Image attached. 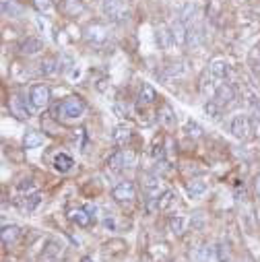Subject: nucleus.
Masks as SVG:
<instances>
[{
  "label": "nucleus",
  "mask_w": 260,
  "mask_h": 262,
  "mask_svg": "<svg viewBox=\"0 0 260 262\" xmlns=\"http://www.w3.org/2000/svg\"><path fill=\"white\" fill-rule=\"evenodd\" d=\"M85 109L87 105L81 97H66L54 107V116L60 118L62 122H74L85 114Z\"/></svg>",
  "instance_id": "nucleus-1"
},
{
  "label": "nucleus",
  "mask_w": 260,
  "mask_h": 262,
  "mask_svg": "<svg viewBox=\"0 0 260 262\" xmlns=\"http://www.w3.org/2000/svg\"><path fill=\"white\" fill-rule=\"evenodd\" d=\"M27 104H29V107L33 111L46 109L48 104H50V89H48L46 85H42V83L33 85L31 89H29V95H27Z\"/></svg>",
  "instance_id": "nucleus-2"
},
{
  "label": "nucleus",
  "mask_w": 260,
  "mask_h": 262,
  "mask_svg": "<svg viewBox=\"0 0 260 262\" xmlns=\"http://www.w3.org/2000/svg\"><path fill=\"white\" fill-rule=\"evenodd\" d=\"M107 165L114 169V171H124V169H130L134 165V153L130 149H118L116 153H111L107 159Z\"/></svg>",
  "instance_id": "nucleus-3"
},
{
  "label": "nucleus",
  "mask_w": 260,
  "mask_h": 262,
  "mask_svg": "<svg viewBox=\"0 0 260 262\" xmlns=\"http://www.w3.org/2000/svg\"><path fill=\"white\" fill-rule=\"evenodd\" d=\"M102 10L109 21L120 23L126 17V2L124 0H102Z\"/></svg>",
  "instance_id": "nucleus-4"
},
{
  "label": "nucleus",
  "mask_w": 260,
  "mask_h": 262,
  "mask_svg": "<svg viewBox=\"0 0 260 262\" xmlns=\"http://www.w3.org/2000/svg\"><path fill=\"white\" fill-rule=\"evenodd\" d=\"M250 132H252V120L240 114V116H235L231 120V134L235 136V139H240V141H248L250 139Z\"/></svg>",
  "instance_id": "nucleus-5"
},
{
  "label": "nucleus",
  "mask_w": 260,
  "mask_h": 262,
  "mask_svg": "<svg viewBox=\"0 0 260 262\" xmlns=\"http://www.w3.org/2000/svg\"><path fill=\"white\" fill-rule=\"evenodd\" d=\"M134 196H136V188H134V184L128 182V180L118 182L114 186V190H111V198H114L116 203H132Z\"/></svg>",
  "instance_id": "nucleus-6"
},
{
  "label": "nucleus",
  "mask_w": 260,
  "mask_h": 262,
  "mask_svg": "<svg viewBox=\"0 0 260 262\" xmlns=\"http://www.w3.org/2000/svg\"><path fill=\"white\" fill-rule=\"evenodd\" d=\"M213 99L221 105V109H225L227 105L233 104V99H235V91H233V87L227 85V83H219L215 87V93H213Z\"/></svg>",
  "instance_id": "nucleus-7"
},
{
  "label": "nucleus",
  "mask_w": 260,
  "mask_h": 262,
  "mask_svg": "<svg viewBox=\"0 0 260 262\" xmlns=\"http://www.w3.org/2000/svg\"><path fill=\"white\" fill-rule=\"evenodd\" d=\"M107 29L104 27L102 23H93V25H89V27L85 29V40L87 42H91V44H95V46H102V44H105L107 42Z\"/></svg>",
  "instance_id": "nucleus-8"
},
{
  "label": "nucleus",
  "mask_w": 260,
  "mask_h": 262,
  "mask_svg": "<svg viewBox=\"0 0 260 262\" xmlns=\"http://www.w3.org/2000/svg\"><path fill=\"white\" fill-rule=\"evenodd\" d=\"M62 254H64V246L56 240H48L42 252V262H60Z\"/></svg>",
  "instance_id": "nucleus-9"
},
{
  "label": "nucleus",
  "mask_w": 260,
  "mask_h": 262,
  "mask_svg": "<svg viewBox=\"0 0 260 262\" xmlns=\"http://www.w3.org/2000/svg\"><path fill=\"white\" fill-rule=\"evenodd\" d=\"M169 31H171L173 44H176V46H186V44H188V25H186L180 17L171 23Z\"/></svg>",
  "instance_id": "nucleus-10"
},
{
  "label": "nucleus",
  "mask_w": 260,
  "mask_h": 262,
  "mask_svg": "<svg viewBox=\"0 0 260 262\" xmlns=\"http://www.w3.org/2000/svg\"><path fill=\"white\" fill-rule=\"evenodd\" d=\"M203 42H205V27H203V23L201 21L190 23L188 25V44H190V48L201 46Z\"/></svg>",
  "instance_id": "nucleus-11"
},
{
  "label": "nucleus",
  "mask_w": 260,
  "mask_h": 262,
  "mask_svg": "<svg viewBox=\"0 0 260 262\" xmlns=\"http://www.w3.org/2000/svg\"><path fill=\"white\" fill-rule=\"evenodd\" d=\"M155 40H157V46L163 50V52L171 50V46H173L171 31H169V27H165V25H159V27L155 29Z\"/></svg>",
  "instance_id": "nucleus-12"
},
{
  "label": "nucleus",
  "mask_w": 260,
  "mask_h": 262,
  "mask_svg": "<svg viewBox=\"0 0 260 262\" xmlns=\"http://www.w3.org/2000/svg\"><path fill=\"white\" fill-rule=\"evenodd\" d=\"M0 238H2V246L8 248L12 244H17V240L21 238V227L19 225H2V233H0Z\"/></svg>",
  "instance_id": "nucleus-13"
},
{
  "label": "nucleus",
  "mask_w": 260,
  "mask_h": 262,
  "mask_svg": "<svg viewBox=\"0 0 260 262\" xmlns=\"http://www.w3.org/2000/svg\"><path fill=\"white\" fill-rule=\"evenodd\" d=\"M42 50H44V42L40 37H27V40L21 44V54H25V56H35V54H40Z\"/></svg>",
  "instance_id": "nucleus-14"
},
{
  "label": "nucleus",
  "mask_w": 260,
  "mask_h": 262,
  "mask_svg": "<svg viewBox=\"0 0 260 262\" xmlns=\"http://www.w3.org/2000/svg\"><path fill=\"white\" fill-rule=\"evenodd\" d=\"M196 262H221L219 260V252L215 246H201L196 250Z\"/></svg>",
  "instance_id": "nucleus-15"
},
{
  "label": "nucleus",
  "mask_w": 260,
  "mask_h": 262,
  "mask_svg": "<svg viewBox=\"0 0 260 262\" xmlns=\"http://www.w3.org/2000/svg\"><path fill=\"white\" fill-rule=\"evenodd\" d=\"M10 111L15 114L19 120H27L29 116H31V107H27L25 105V99H21V97H12L10 99Z\"/></svg>",
  "instance_id": "nucleus-16"
},
{
  "label": "nucleus",
  "mask_w": 260,
  "mask_h": 262,
  "mask_svg": "<svg viewBox=\"0 0 260 262\" xmlns=\"http://www.w3.org/2000/svg\"><path fill=\"white\" fill-rule=\"evenodd\" d=\"M0 10H2V17H8V19H17L23 15V6L17 0H2L0 2Z\"/></svg>",
  "instance_id": "nucleus-17"
},
{
  "label": "nucleus",
  "mask_w": 260,
  "mask_h": 262,
  "mask_svg": "<svg viewBox=\"0 0 260 262\" xmlns=\"http://www.w3.org/2000/svg\"><path fill=\"white\" fill-rule=\"evenodd\" d=\"M44 143H46V136L42 132H37V130H27L23 134V147L25 149H37Z\"/></svg>",
  "instance_id": "nucleus-18"
},
{
  "label": "nucleus",
  "mask_w": 260,
  "mask_h": 262,
  "mask_svg": "<svg viewBox=\"0 0 260 262\" xmlns=\"http://www.w3.org/2000/svg\"><path fill=\"white\" fill-rule=\"evenodd\" d=\"M60 10L64 12L66 17H77L85 10V4L81 0H62L60 2Z\"/></svg>",
  "instance_id": "nucleus-19"
},
{
  "label": "nucleus",
  "mask_w": 260,
  "mask_h": 262,
  "mask_svg": "<svg viewBox=\"0 0 260 262\" xmlns=\"http://www.w3.org/2000/svg\"><path fill=\"white\" fill-rule=\"evenodd\" d=\"M207 188H208V184H207V180H203V178L190 180L188 186H186V190H188V196H190V198H201V196L207 192Z\"/></svg>",
  "instance_id": "nucleus-20"
},
{
  "label": "nucleus",
  "mask_w": 260,
  "mask_h": 262,
  "mask_svg": "<svg viewBox=\"0 0 260 262\" xmlns=\"http://www.w3.org/2000/svg\"><path fill=\"white\" fill-rule=\"evenodd\" d=\"M68 217H70L74 223H77L79 227H89V225H93V219H91L89 213H87L85 207H83V209H72Z\"/></svg>",
  "instance_id": "nucleus-21"
},
{
  "label": "nucleus",
  "mask_w": 260,
  "mask_h": 262,
  "mask_svg": "<svg viewBox=\"0 0 260 262\" xmlns=\"http://www.w3.org/2000/svg\"><path fill=\"white\" fill-rule=\"evenodd\" d=\"M72 167H74V161H72L70 155H66V153H58V155L54 157V169H56L58 173H68Z\"/></svg>",
  "instance_id": "nucleus-22"
},
{
  "label": "nucleus",
  "mask_w": 260,
  "mask_h": 262,
  "mask_svg": "<svg viewBox=\"0 0 260 262\" xmlns=\"http://www.w3.org/2000/svg\"><path fill=\"white\" fill-rule=\"evenodd\" d=\"M157 99V93H155V89L149 83H145L143 87H141V93H139V105H151L153 102Z\"/></svg>",
  "instance_id": "nucleus-23"
},
{
  "label": "nucleus",
  "mask_w": 260,
  "mask_h": 262,
  "mask_svg": "<svg viewBox=\"0 0 260 262\" xmlns=\"http://www.w3.org/2000/svg\"><path fill=\"white\" fill-rule=\"evenodd\" d=\"M186 227H188V219H186L184 215H173L169 219V231L173 235H182L186 231Z\"/></svg>",
  "instance_id": "nucleus-24"
},
{
  "label": "nucleus",
  "mask_w": 260,
  "mask_h": 262,
  "mask_svg": "<svg viewBox=\"0 0 260 262\" xmlns=\"http://www.w3.org/2000/svg\"><path fill=\"white\" fill-rule=\"evenodd\" d=\"M208 72H210V77H213L215 81H225L229 68H227V64L223 60H217V62H213V64H210V70Z\"/></svg>",
  "instance_id": "nucleus-25"
},
{
  "label": "nucleus",
  "mask_w": 260,
  "mask_h": 262,
  "mask_svg": "<svg viewBox=\"0 0 260 262\" xmlns=\"http://www.w3.org/2000/svg\"><path fill=\"white\" fill-rule=\"evenodd\" d=\"M159 122L163 124L165 128H173L176 126V114H173V109L169 105H163L159 109Z\"/></svg>",
  "instance_id": "nucleus-26"
},
{
  "label": "nucleus",
  "mask_w": 260,
  "mask_h": 262,
  "mask_svg": "<svg viewBox=\"0 0 260 262\" xmlns=\"http://www.w3.org/2000/svg\"><path fill=\"white\" fill-rule=\"evenodd\" d=\"M130 136H132V130L128 126H118L114 134H111V139H114L116 145H126L130 141Z\"/></svg>",
  "instance_id": "nucleus-27"
},
{
  "label": "nucleus",
  "mask_w": 260,
  "mask_h": 262,
  "mask_svg": "<svg viewBox=\"0 0 260 262\" xmlns=\"http://www.w3.org/2000/svg\"><path fill=\"white\" fill-rule=\"evenodd\" d=\"M42 194L40 192H31V194H27L25 196V203H23V210H27V213H31V210H35L37 209V205L42 203Z\"/></svg>",
  "instance_id": "nucleus-28"
},
{
  "label": "nucleus",
  "mask_w": 260,
  "mask_h": 262,
  "mask_svg": "<svg viewBox=\"0 0 260 262\" xmlns=\"http://www.w3.org/2000/svg\"><path fill=\"white\" fill-rule=\"evenodd\" d=\"M40 70H42V74H56V72H60V62L52 60V58H46L40 64Z\"/></svg>",
  "instance_id": "nucleus-29"
},
{
  "label": "nucleus",
  "mask_w": 260,
  "mask_h": 262,
  "mask_svg": "<svg viewBox=\"0 0 260 262\" xmlns=\"http://www.w3.org/2000/svg\"><path fill=\"white\" fill-rule=\"evenodd\" d=\"M188 72V66L184 62H176V64H169L167 70H165V77H184Z\"/></svg>",
  "instance_id": "nucleus-30"
},
{
  "label": "nucleus",
  "mask_w": 260,
  "mask_h": 262,
  "mask_svg": "<svg viewBox=\"0 0 260 262\" xmlns=\"http://www.w3.org/2000/svg\"><path fill=\"white\" fill-rule=\"evenodd\" d=\"M194 12H196V4H194V2L184 4L182 10H180V19H182L186 25H190V23H192V17H194Z\"/></svg>",
  "instance_id": "nucleus-31"
},
{
  "label": "nucleus",
  "mask_w": 260,
  "mask_h": 262,
  "mask_svg": "<svg viewBox=\"0 0 260 262\" xmlns=\"http://www.w3.org/2000/svg\"><path fill=\"white\" fill-rule=\"evenodd\" d=\"M171 203H176V192L165 190L163 194L159 196V209H161V210H167V209L171 207Z\"/></svg>",
  "instance_id": "nucleus-32"
},
{
  "label": "nucleus",
  "mask_w": 260,
  "mask_h": 262,
  "mask_svg": "<svg viewBox=\"0 0 260 262\" xmlns=\"http://www.w3.org/2000/svg\"><path fill=\"white\" fill-rule=\"evenodd\" d=\"M186 136H190V139H201L203 136V128L198 126V124L194 120H188V124H186V128H184Z\"/></svg>",
  "instance_id": "nucleus-33"
},
{
  "label": "nucleus",
  "mask_w": 260,
  "mask_h": 262,
  "mask_svg": "<svg viewBox=\"0 0 260 262\" xmlns=\"http://www.w3.org/2000/svg\"><path fill=\"white\" fill-rule=\"evenodd\" d=\"M221 111H223V109H221V105L215 102V99H208V102L205 104V114H207L208 118H217Z\"/></svg>",
  "instance_id": "nucleus-34"
},
{
  "label": "nucleus",
  "mask_w": 260,
  "mask_h": 262,
  "mask_svg": "<svg viewBox=\"0 0 260 262\" xmlns=\"http://www.w3.org/2000/svg\"><path fill=\"white\" fill-rule=\"evenodd\" d=\"M145 209H147L149 215H153V213H157V210H161L159 209V196H149L147 203H145Z\"/></svg>",
  "instance_id": "nucleus-35"
},
{
  "label": "nucleus",
  "mask_w": 260,
  "mask_h": 262,
  "mask_svg": "<svg viewBox=\"0 0 260 262\" xmlns=\"http://www.w3.org/2000/svg\"><path fill=\"white\" fill-rule=\"evenodd\" d=\"M33 6L40 12H46V10L52 8V0H33Z\"/></svg>",
  "instance_id": "nucleus-36"
},
{
  "label": "nucleus",
  "mask_w": 260,
  "mask_h": 262,
  "mask_svg": "<svg viewBox=\"0 0 260 262\" xmlns=\"http://www.w3.org/2000/svg\"><path fill=\"white\" fill-rule=\"evenodd\" d=\"M19 190L25 192V196H27L29 192H35V186L31 184V180H23V182L19 184Z\"/></svg>",
  "instance_id": "nucleus-37"
},
{
  "label": "nucleus",
  "mask_w": 260,
  "mask_h": 262,
  "mask_svg": "<svg viewBox=\"0 0 260 262\" xmlns=\"http://www.w3.org/2000/svg\"><path fill=\"white\" fill-rule=\"evenodd\" d=\"M153 157H155V159H159V161H163V147L155 145V147H153Z\"/></svg>",
  "instance_id": "nucleus-38"
},
{
  "label": "nucleus",
  "mask_w": 260,
  "mask_h": 262,
  "mask_svg": "<svg viewBox=\"0 0 260 262\" xmlns=\"http://www.w3.org/2000/svg\"><path fill=\"white\" fill-rule=\"evenodd\" d=\"M85 209H87V213L91 215V219H93V223H95V219H97V207H95V205H85Z\"/></svg>",
  "instance_id": "nucleus-39"
},
{
  "label": "nucleus",
  "mask_w": 260,
  "mask_h": 262,
  "mask_svg": "<svg viewBox=\"0 0 260 262\" xmlns=\"http://www.w3.org/2000/svg\"><path fill=\"white\" fill-rule=\"evenodd\" d=\"M190 225H192V227H198V229L203 227V217H201V213L194 215V223H190Z\"/></svg>",
  "instance_id": "nucleus-40"
},
{
  "label": "nucleus",
  "mask_w": 260,
  "mask_h": 262,
  "mask_svg": "<svg viewBox=\"0 0 260 262\" xmlns=\"http://www.w3.org/2000/svg\"><path fill=\"white\" fill-rule=\"evenodd\" d=\"M254 192H256V196L260 198V173L254 178Z\"/></svg>",
  "instance_id": "nucleus-41"
},
{
  "label": "nucleus",
  "mask_w": 260,
  "mask_h": 262,
  "mask_svg": "<svg viewBox=\"0 0 260 262\" xmlns=\"http://www.w3.org/2000/svg\"><path fill=\"white\" fill-rule=\"evenodd\" d=\"M81 262H95V260H93L91 256H83V258H81Z\"/></svg>",
  "instance_id": "nucleus-42"
}]
</instances>
